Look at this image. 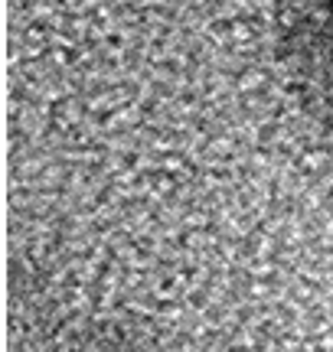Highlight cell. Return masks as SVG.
Masks as SVG:
<instances>
[{
    "instance_id": "cell-1",
    "label": "cell",
    "mask_w": 333,
    "mask_h": 352,
    "mask_svg": "<svg viewBox=\"0 0 333 352\" xmlns=\"http://www.w3.org/2000/svg\"><path fill=\"white\" fill-rule=\"evenodd\" d=\"M274 30L297 101L333 144V0H278Z\"/></svg>"
}]
</instances>
